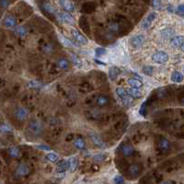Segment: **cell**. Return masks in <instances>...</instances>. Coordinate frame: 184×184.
<instances>
[{"label": "cell", "mask_w": 184, "mask_h": 184, "mask_svg": "<svg viewBox=\"0 0 184 184\" xmlns=\"http://www.w3.org/2000/svg\"><path fill=\"white\" fill-rule=\"evenodd\" d=\"M28 115H29V112H28V111L25 108L19 107V108H17L16 111H15V117L19 121H20V122H22V121L27 119Z\"/></svg>", "instance_id": "ba28073f"}, {"label": "cell", "mask_w": 184, "mask_h": 184, "mask_svg": "<svg viewBox=\"0 0 184 184\" xmlns=\"http://www.w3.org/2000/svg\"><path fill=\"white\" fill-rule=\"evenodd\" d=\"M169 140H167L166 138H161L159 140V143H158V147L160 148L161 150H163V151H166V150H168L169 148Z\"/></svg>", "instance_id": "603a6c76"}, {"label": "cell", "mask_w": 184, "mask_h": 184, "mask_svg": "<svg viewBox=\"0 0 184 184\" xmlns=\"http://www.w3.org/2000/svg\"><path fill=\"white\" fill-rule=\"evenodd\" d=\"M181 17H184V14H183V15H182V16H181Z\"/></svg>", "instance_id": "7dc6e473"}, {"label": "cell", "mask_w": 184, "mask_h": 184, "mask_svg": "<svg viewBox=\"0 0 184 184\" xmlns=\"http://www.w3.org/2000/svg\"><path fill=\"white\" fill-rule=\"evenodd\" d=\"M16 19L13 16H7L4 19V24H5L6 27L7 28H13L16 26Z\"/></svg>", "instance_id": "2e32d148"}, {"label": "cell", "mask_w": 184, "mask_h": 184, "mask_svg": "<svg viewBox=\"0 0 184 184\" xmlns=\"http://www.w3.org/2000/svg\"><path fill=\"white\" fill-rule=\"evenodd\" d=\"M28 131L30 134L34 135V136H39V135H41L43 131L42 122L39 121H36V120L30 122V124L28 125Z\"/></svg>", "instance_id": "6da1fadb"}, {"label": "cell", "mask_w": 184, "mask_h": 184, "mask_svg": "<svg viewBox=\"0 0 184 184\" xmlns=\"http://www.w3.org/2000/svg\"><path fill=\"white\" fill-rule=\"evenodd\" d=\"M69 162V170L71 172H74L78 167V159L77 157H70L68 158Z\"/></svg>", "instance_id": "ffe728a7"}, {"label": "cell", "mask_w": 184, "mask_h": 184, "mask_svg": "<svg viewBox=\"0 0 184 184\" xmlns=\"http://www.w3.org/2000/svg\"><path fill=\"white\" fill-rule=\"evenodd\" d=\"M183 71H184V68H183Z\"/></svg>", "instance_id": "681fc988"}, {"label": "cell", "mask_w": 184, "mask_h": 184, "mask_svg": "<svg viewBox=\"0 0 184 184\" xmlns=\"http://www.w3.org/2000/svg\"><path fill=\"white\" fill-rule=\"evenodd\" d=\"M89 137L91 138V140L93 141V143H94L97 146H99V147H100V148L106 146V144H105V143L103 142V140L101 139V137H100L98 134H96V133H90V134H89Z\"/></svg>", "instance_id": "9c48e42d"}, {"label": "cell", "mask_w": 184, "mask_h": 184, "mask_svg": "<svg viewBox=\"0 0 184 184\" xmlns=\"http://www.w3.org/2000/svg\"><path fill=\"white\" fill-rule=\"evenodd\" d=\"M174 35V32L173 30L167 28L161 30V36L163 37L164 39H169V38H173Z\"/></svg>", "instance_id": "cb8c5ba5"}, {"label": "cell", "mask_w": 184, "mask_h": 184, "mask_svg": "<svg viewBox=\"0 0 184 184\" xmlns=\"http://www.w3.org/2000/svg\"><path fill=\"white\" fill-rule=\"evenodd\" d=\"M122 153L124 156H131L134 155V148L131 146V144H124L122 147Z\"/></svg>", "instance_id": "5bb4252c"}, {"label": "cell", "mask_w": 184, "mask_h": 184, "mask_svg": "<svg viewBox=\"0 0 184 184\" xmlns=\"http://www.w3.org/2000/svg\"><path fill=\"white\" fill-rule=\"evenodd\" d=\"M15 33L20 37H24L25 35L27 34V30H26L23 26H17L15 29Z\"/></svg>", "instance_id": "f546056e"}, {"label": "cell", "mask_w": 184, "mask_h": 184, "mask_svg": "<svg viewBox=\"0 0 184 184\" xmlns=\"http://www.w3.org/2000/svg\"><path fill=\"white\" fill-rule=\"evenodd\" d=\"M42 8L44 9L46 12H48V13H50V14H54L55 13V9L54 8V7H52L51 4H49V3H46V2H44L42 5Z\"/></svg>", "instance_id": "4dcf8cb0"}, {"label": "cell", "mask_w": 184, "mask_h": 184, "mask_svg": "<svg viewBox=\"0 0 184 184\" xmlns=\"http://www.w3.org/2000/svg\"><path fill=\"white\" fill-rule=\"evenodd\" d=\"M72 35L74 39L80 44H87V39L84 36L83 34H81L78 30H72Z\"/></svg>", "instance_id": "30bf717a"}, {"label": "cell", "mask_w": 184, "mask_h": 184, "mask_svg": "<svg viewBox=\"0 0 184 184\" xmlns=\"http://www.w3.org/2000/svg\"><path fill=\"white\" fill-rule=\"evenodd\" d=\"M109 103V98L107 96H99L97 98V104L100 107H103Z\"/></svg>", "instance_id": "83f0119b"}, {"label": "cell", "mask_w": 184, "mask_h": 184, "mask_svg": "<svg viewBox=\"0 0 184 184\" xmlns=\"http://www.w3.org/2000/svg\"><path fill=\"white\" fill-rule=\"evenodd\" d=\"M105 158H106V156H105L104 154H99V155H96L94 156V160L96 162H101L103 161Z\"/></svg>", "instance_id": "74e56055"}, {"label": "cell", "mask_w": 184, "mask_h": 184, "mask_svg": "<svg viewBox=\"0 0 184 184\" xmlns=\"http://www.w3.org/2000/svg\"><path fill=\"white\" fill-rule=\"evenodd\" d=\"M10 131H11V129L7 125L0 126V132L1 133H7V132H10Z\"/></svg>", "instance_id": "f35d334b"}, {"label": "cell", "mask_w": 184, "mask_h": 184, "mask_svg": "<svg viewBox=\"0 0 184 184\" xmlns=\"http://www.w3.org/2000/svg\"><path fill=\"white\" fill-rule=\"evenodd\" d=\"M8 4H9L8 0H0V7H3V8L7 7L8 6Z\"/></svg>", "instance_id": "7bdbcfd3"}, {"label": "cell", "mask_w": 184, "mask_h": 184, "mask_svg": "<svg viewBox=\"0 0 184 184\" xmlns=\"http://www.w3.org/2000/svg\"><path fill=\"white\" fill-rule=\"evenodd\" d=\"M30 169L29 168V166L25 163H21L17 166V168L15 171V176L17 178H21V177H25L30 173Z\"/></svg>", "instance_id": "5b68a950"}, {"label": "cell", "mask_w": 184, "mask_h": 184, "mask_svg": "<svg viewBox=\"0 0 184 184\" xmlns=\"http://www.w3.org/2000/svg\"><path fill=\"white\" fill-rule=\"evenodd\" d=\"M116 93H117L118 97L120 98L121 101L122 102V104H124V106H130V105L133 103L132 97L127 93L126 89H122V87H117Z\"/></svg>", "instance_id": "7a4b0ae2"}, {"label": "cell", "mask_w": 184, "mask_h": 184, "mask_svg": "<svg viewBox=\"0 0 184 184\" xmlns=\"http://www.w3.org/2000/svg\"><path fill=\"white\" fill-rule=\"evenodd\" d=\"M128 172H129V174L131 175V176H133V177L138 176L139 173H140V166L137 165V164L131 165L129 167V169H128Z\"/></svg>", "instance_id": "ac0fdd59"}, {"label": "cell", "mask_w": 184, "mask_h": 184, "mask_svg": "<svg viewBox=\"0 0 184 184\" xmlns=\"http://www.w3.org/2000/svg\"><path fill=\"white\" fill-rule=\"evenodd\" d=\"M153 72H154V68L152 66H144L143 67V73L144 75L146 76H152L153 75Z\"/></svg>", "instance_id": "836d02e7"}, {"label": "cell", "mask_w": 184, "mask_h": 184, "mask_svg": "<svg viewBox=\"0 0 184 184\" xmlns=\"http://www.w3.org/2000/svg\"><path fill=\"white\" fill-rule=\"evenodd\" d=\"M127 93H128L131 97L132 98H134V99H139L142 97V91L140 90L139 89H135V87H129V89H126Z\"/></svg>", "instance_id": "7c38bea8"}, {"label": "cell", "mask_w": 184, "mask_h": 184, "mask_svg": "<svg viewBox=\"0 0 184 184\" xmlns=\"http://www.w3.org/2000/svg\"><path fill=\"white\" fill-rule=\"evenodd\" d=\"M0 146H1V144H0Z\"/></svg>", "instance_id": "c3c4849f"}, {"label": "cell", "mask_w": 184, "mask_h": 184, "mask_svg": "<svg viewBox=\"0 0 184 184\" xmlns=\"http://www.w3.org/2000/svg\"><path fill=\"white\" fill-rule=\"evenodd\" d=\"M127 83H128V85L131 86V87H135V89H140V87H142L143 86L142 81L135 77L129 78V79L127 80Z\"/></svg>", "instance_id": "9a60e30c"}, {"label": "cell", "mask_w": 184, "mask_h": 184, "mask_svg": "<svg viewBox=\"0 0 184 184\" xmlns=\"http://www.w3.org/2000/svg\"><path fill=\"white\" fill-rule=\"evenodd\" d=\"M37 148H39V149H41V150H51V147L49 146H46V144H40V146H37Z\"/></svg>", "instance_id": "60d3db41"}, {"label": "cell", "mask_w": 184, "mask_h": 184, "mask_svg": "<svg viewBox=\"0 0 184 184\" xmlns=\"http://www.w3.org/2000/svg\"><path fill=\"white\" fill-rule=\"evenodd\" d=\"M8 154L11 157H19L20 156V150L17 147L13 146L8 149Z\"/></svg>", "instance_id": "f1b7e54d"}, {"label": "cell", "mask_w": 184, "mask_h": 184, "mask_svg": "<svg viewBox=\"0 0 184 184\" xmlns=\"http://www.w3.org/2000/svg\"><path fill=\"white\" fill-rule=\"evenodd\" d=\"M46 159L49 160L50 162L54 163V162H56V161L58 160V155L56 154V153H54V152L49 153V154L46 155Z\"/></svg>", "instance_id": "1f68e13d"}, {"label": "cell", "mask_w": 184, "mask_h": 184, "mask_svg": "<svg viewBox=\"0 0 184 184\" xmlns=\"http://www.w3.org/2000/svg\"><path fill=\"white\" fill-rule=\"evenodd\" d=\"M183 42H184V37L183 36H175V37L171 38V40H170V44L175 48L181 47Z\"/></svg>", "instance_id": "4fadbf2b"}, {"label": "cell", "mask_w": 184, "mask_h": 184, "mask_svg": "<svg viewBox=\"0 0 184 184\" xmlns=\"http://www.w3.org/2000/svg\"><path fill=\"white\" fill-rule=\"evenodd\" d=\"M156 19V12H151L150 14L143 20V22L141 24L142 29L143 30H148L151 27L152 23L154 22Z\"/></svg>", "instance_id": "8992f818"}, {"label": "cell", "mask_w": 184, "mask_h": 184, "mask_svg": "<svg viewBox=\"0 0 184 184\" xmlns=\"http://www.w3.org/2000/svg\"><path fill=\"white\" fill-rule=\"evenodd\" d=\"M74 146H76V148L79 150H83L85 149L86 147V144H85V141L81 138H77L75 141H74Z\"/></svg>", "instance_id": "d4e9b609"}, {"label": "cell", "mask_w": 184, "mask_h": 184, "mask_svg": "<svg viewBox=\"0 0 184 184\" xmlns=\"http://www.w3.org/2000/svg\"><path fill=\"white\" fill-rule=\"evenodd\" d=\"M153 6L156 8H160L161 7V2L160 0H153Z\"/></svg>", "instance_id": "ee69618b"}, {"label": "cell", "mask_w": 184, "mask_h": 184, "mask_svg": "<svg viewBox=\"0 0 184 184\" xmlns=\"http://www.w3.org/2000/svg\"><path fill=\"white\" fill-rule=\"evenodd\" d=\"M95 52L98 56H101V55L106 54L107 51H106V49H104V48H102V47H99L95 50Z\"/></svg>", "instance_id": "d590c367"}, {"label": "cell", "mask_w": 184, "mask_h": 184, "mask_svg": "<svg viewBox=\"0 0 184 184\" xmlns=\"http://www.w3.org/2000/svg\"><path fill=\"white\" fill-rule=\"evenodd\" d=\"M120 74H121V70L117 66H111L109 70V78H111V80L116 79Z\"/></svg>", "instance_id": "e0dca14e"}, {"label": "cell", "mask_w": 184, "mask_h": 184, "mask_svg": "<svg viewBox=\"0 0 184 184\" xmlns=\"http://www.w3.org/2000/svg\"><path fill=\"white\" fill-rule=\"evenodd\" d=\"M59 3L65 10H67V11L74 10V5L70 0H59Z\"/></svg>", "instance_id": "d6986e66"}, {"label": "cell", "mask_w": 184, "mask_h": 184, "mask_svg": "<svg viewBox=\"0 0 184 184\" xmlns=\"http://www.w3.org/2000/svg\"><path fill=\"white\" fill-rule=\"evenodd\" d=\"M177 13L179 16H182L184 14V5H179L177 8Z\"/></svg>", "instance_id": "ab89813d"}, {"label": "cell", "mask_w": 184, "mask_h": 184, "mask_svg": "<svg viewBox=\"0 0 184 184\" xmlns=\"http://www.w3.org/2000/svg\"><path fill=\"white\" fill-rule=\"evenodd\" d=\"M70 56H71V60H72L73 64H75L77 67L81 68L82 67V61H81V59L75 54H70Z\"/></svg>", "instance_id": "484cf974"}, {"label": "cell", "mask_w": 184, "mask_h": 184, "mask_svg": "<svg viewBox=\"0 0 184 184\" xmlns=\"http://www.w3.org/2000/svg\"><path fill=\"white\" fill-rule=\"evenodd\" d=\"M144 42V36L142 34L136 35V36H134L130 39V46L132 48H134V49H137V48H140Z\"/></svg>", "instance_id": "277c9868"}, {"label": "cell", "mask_w": 184, "mask_h": 184, "mask_svg": "<svg viewBox=\"0 0 184 184\" xmlns=\"http://www.w3.org/2000/svg\"><path fill=\"white\" fill-rule=\"evenodd\" d=\"M161 184H171L169 181H164V182H162Z\"/></svg>", "instance_id": "f6af8a7d"}, {"label": "cell", "mask_w": 184, "mask_h": 184, "mask_svg": "<svg viewBox=\"0 0 184 184\" xmlns=\"http://www.w3.org/2000/svg\"><path fill=\"white\" fill-rule=\"evenodd\" d=\"M152 60L154 61L156 64H163L169 61V54L164 51H158L152 55Z\"/></svg>", "instance_id": "3957f363"}, {"label": "cell", "mask_w": 184, "mask_h": 184, "mask_svg": "<svg viewBox=\"0 0 184 184\" xmlns=\"http://www.w3.org/2000/svg\"><path fill=\"white\" fill-rule=\"evenodd\" d=\"M181 51H183V52H184V42H183V44L181 45Z\"/></svg>", "instance_id": "bcb514c9"}, {"label": "cell", "mask_w": 184, "mask_h": 184, "mask_svg": "<svg viewBox=\"0 0 184 184\" xmlns=\"http://www.w3.org/2000/svg\"><path fill=\"white\" fill-rule=\"evenodd\" d=\"M119 30H120V26L118 23H115V22H112L109 25V30L111 32H119Z\"/></svg>", "instance_id": "d6a6232c"}, {"label": "cell", "mask_w": 184, "mask_h": 184, "mask_svg": "<svg viewBox=\"0 0 184 184\" xmlns=\"http://www.w3.org/2000/svg\"><path fill=\"white\" fill-rule=\"evenodd\" d=\"M57 19L62 21V22L65 23V24H68V25H75V19H73L71 15H69L68 13H65V12H61L58 13L57 15Z\"/></svg>", "instance_id": "52a82bcc"}, {"label": "cell", "mask_w": 184, "mask_h": 184, "mask_svg": "<svg viewBox=\"0 0 184 184\" xmlns=\"http://www.w3.org/2000/svg\"><path fill=\"white\" fill-rule=\"evenodd\" d=\"M57 65L59 66V68L63 69V70H66L69 66V62L67 59L65 58H61L58 60L57 62Z\"/></svg>", "instance_id": "4316f807"}, {"label": "cell", "mask_w": 184, "mask_h": 184, "mask_svg": "<svg viewBox=\"0 0 184 184\" xmlns=\"http://www.w3.org/2000/svg\"><path fill=\"white\" fill-rule=\"evenodd\" d=\"M69 170V162L67 160H62L61 162L57 164V167H56V171L58 173H64L65 171Z\"/></svg>", "instance_id": "8fae6325"}, {"label": "cell", "mask_w": 184, "mask_h": 184, "mask_svg": "<svg viewBox=\"0 0 184 184\" xmlns=\"http://www.w3.org/2000/svg\"><path fill=\"white\" fill-rule=\"evenodd\" d=\"M58 37H59L60 42H62V44L64 46H65V47H74V43L71 41H70V40H68L66 37H64V35L59 34Z\"/></svg>", "instance_id": "7402d4cb"}, {"label": "cell", "mask_w": 184, "mask_h": 184, "mask_svg": "<svg viewBox=\"0 0 184 184\" xmlns=\"http://www.w3.org/2000/svg\"><path fill=\"white\" fill-rule=\"evenodd\" d=\"M113 182L114 184H124V179L121 175H117L113 179Z\"/></svg>", "instance_id": "e575fe53"}, {"label": "cell", "mask_w": 184, "mask_h": 184, "mask_svg": "<svg viewBox=\"0 0 184 184\" xmlns=\"http://www.w3.org/2000/svg\"><path fill=\"white\" fill-rule=\"evenodd\" d=\"M139 112L141 115L146 116V102H144L141 105V107H140V109H139Z\"/></svg>", "instance_id": "8d00e7d4"}, {"label": "cell", "mask_w": 184, "mask_h": 184, "mask_svg": "<svg viewBox=\"0 0 184 184\" xmlns=\"http://www.w3.org/2000/svg\"><path fill=\"white\" fill-rule=\"evenodd\" d=\"M29 86L32 87H39L41 86V83L40 82H37V81H30L29 83Z\"/></svg>", "instance_id": "b9f144b4"}, {"label": "cell", "mask_w": 184, "mask_h": 184, "mask_svg": "<svg viewBox=\"0 0 184 184\" xmlns=\"http://www.w3.org/2000/svg\"><path fill=\"white\" fill-rule=\"evenodd\" d=\"M183 80V75L181 72L175 71L171 74V81L174 83H181Z\"/></svg>", "instance_id": "44dd1931"}]
</instances>
